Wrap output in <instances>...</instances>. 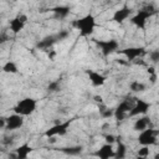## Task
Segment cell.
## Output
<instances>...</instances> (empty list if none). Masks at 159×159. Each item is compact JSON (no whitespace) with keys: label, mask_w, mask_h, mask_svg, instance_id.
<instances>
[{"label":"cell","mask_w":159,"mask_h":159,"mask_svg":"<svg viewBox=\"0 0 159 159\" xmlns=\"http://www.w3.org/2000/svg\"><path fill=\"white\" fill-rule=\"evenodd\" d=\"M72 25H73V27H76V30H78L81 37H88V36L93 35L94 29L97 26V21H96L94 15L88 12V14L81 16L80 19L75 20L72 22Z\"/></svg>","instance_id":"obj_1"},{"label":"cell","mask_w":159,"mask_h":159,"mask_svg":"<svg viewBox=\"0 0 159 159\" xmlns=\"http://www.w3.org/2000/svg\"><path fill=\"white\" fill-rule=\"evenodd\" d=\"M36 108H37V101L32 97H25L16 103V106L14 107V113L21 117H26V116H31L36 111Z\"/></svg>","instance_id":"obj_2"},{"label":"cell","mask_w":159,"mask_h":159,"mask_svg":"<svg viewBox=\"0 0 159 159\" xmlns=\"http://www.w3.org/2000/svg\"><path fill=\"white\" fill-rule=\"evenodd\" d=\"M73 122H75V119L71 118V119H66L63 122H60L57 124H53L52 127H50L48 129L45 130L43 135L48 139L50 138H56V137H62L68 132V129H70V127Z\"/></svg>","instance_id":"obj_3"},{"label":"cell","mask_w":159,"mask_h":159,"mask_svg":"<svg viewBox=\"0 0 159 159\" xmlns=\"http://www.w3.org/2000/svg\"><path fill=\"white\" fill-rule=\"evenodd\" d=\"M97 47L99 48L101 53L104 57H108L119 51V42L116 39H107V40H93Z\"/></svg>","instance_id":"obj_4"},{"label":"cell","mask_w":159,"mask_h":159,"mask_svg":"<svg viewBox=\"0 0 159 159\" xmlns=\"http://www.w3.org/2000/svg\"><path fill=\"white\" fill-rule=\"evenodd\" d=\"M158 129H154L152 127L139 132V135H138V143L142 145V147H152L154 144H157L158 142Z\"/></svg>","instance_id":"obj_5"},{"label":"cell","mask_w":159,"mask_h":159,"mask_svg":"<svg viewBox=\"0 0 159 159\" xmlns=\"http://www.w3.org/2000/svg\"><path fill=\"white\" fill-rule=\"evenodd\" d=\"M152 107V103L143 99V98H134L133 107L130 112L128 113V118H134V117H140V116H147Z\"/></svg>","instance_id":"obj_6"},{"label":"cell","mask_w":159,"mask_h":159,"mask_svg":"<svg viewBox=\"0 0 159 159\" xmlns=\"http://www.w3.org/2000/svg\"><path fill=\"white\" fill-rule=\"evenodd\" d=\"M153 12H154V10H149V7L142 9V10H139V11H137L134 15H132L130 21H132V24H133L135 27L143 30V29L147 26L148 20L152 17Z\"/></svg>","instance_id":"obj_7"},{"label":"cell","mask_w":159,"mask_h":159,"mask_svg":"<svg viewBox=\"0 0 159 159\" xmlns=\"http://www.w3.org/2000/svg\"><path fill=\"white\" fill-rule=\"evenodd\" d=\"M134 103V98H125L123 99L117 107L116 109H113V117L117 120H123L125 118H128V113L130 112L132 107Z\"/></svg>","instance_id":"obj_8"},{"label":"cell","mask_w":159,"mask_h":159,"mask_svg":"<svg viewBox=\"0 0 159 159\" xmlns=\"http://www.w3.org/2000/svg\"><path fill=\"white\" fill-rule=\"evenodd\" d=\"M120 55H123L125 57V60L128 62H133L138 58H142L147 55V50L142 46H130V47H125L123 50L118 51Z\"/></svg>","instance_id":"obj_9"},{"label":"cell","mask_w":159,"mask_h":159,"mask_svg":"<svg viewBox=\"0 0 159 159\" xmlns=\"http://www.w3.org/2000/svg\"><path fill=\"white\" fill-rule=\"evenodd\" d=\"M67 35H68V31H61V32H58V34H56V35L46 36V37H43V39L37 43V47L41 48V50H48V48H51L56 42H58V41L63 40V39H66Z\"/></svg>","instance_id":"obj_10"},{"label":"cell","mask_w":159,"mask_h":159,"mask_svg":"<svg viewBox=\"0 0 159 159\" xmlns=\"http://www.w3.org/2000/svg\"><path fill=\"white\" fill-rule=\"evenodd\" d=\"M26 22H27V15H25V14H17L14 19H11L10 20V31L12 32V34H20L22 30H24V27H25V25H26Z\"/></svg>","instance_id":"obj_11"},{"label":"cell","mask_w":159,"mask_h":159,"mask_svg":"<svg viewBox=\"0 0 159 159\" xmlns=\"http://www.w3.org/2000/svg\"><path fill=\"white\" fill-rule=\"evenodd\" d=\"M5 129L9 130V132H12V130H17L20 129L22 125H24V117L16 114V113H12L7 117H5Z\"/></svg>","instance_id":"obj_12"},{"label":"cell","mask_w":159,"mask_h":159,"mask_svg":"<svg viewBox=\"0 0 159 159\" xmlns=\"http://www.w3.org/2000/svg\"><path fill=\"white\" fill-rule=\"evenodd\" d=\"M130 17H132V9L127 5L117 9L112 15V20L117 24H123L124 21H127Z\"/></svg>","instance_id":"obj_13"},{"label":"cell","mask_w":159,"mask_h":159,"mask_svg":"<svg viewBox=\"0 0 159 159\" xmlns=\"http://www.w3.org/2000/svg\"><path fill=\"white\" fill-rule=\"evenodd\" d=\"M94 157H97L98 159H112L114 157V147H113V144L104 143L103 145H101L94 152Z\"/></svg>","instance_id":"obj_14"},{"label":"cell","mask_w":159,"mask_h":159,"mask_svg":"<svg viewBox=\"0 0 159 159\" xmlns=\"http://www.w3.org/2000/svg\"><path fill=\"white\" fill-rule=\"evenodd\" d=\"M32 147L29 144V143H22L21 145H19L16 149H15V155L14 158L15 159H27L29 155L32 153Z\"/></svg>","instance_id":"obj_15"},{"label":"cell","mask_w":159,"mask_h":159,"mask_svg":"<svg viewBox=\"0 0 159 159\" xmlns=\"http://www.w3.org/2000/svg\"><path fill=\"white\" fill-rule=\"evenodd\" d=\"M150 123H152V120H150V117L149 116H140V117H138L134 120L133 129L135 132H142V130L149 128L150 127Z\"/></svg>","instance_id":"obj_16"},{"label":"cell","mask_w":159,"mask_h":159,"mask_svg":"<svg viewBox=\"0 0 159 159\" xmlns=\"http://www.w3.org/2000/svg\"><path fill=\"white\" fill-rule=\"evenodd\" d=\"M88 78H89V82L92 83L93 87H101L106 82V76L97 72V71H88Z\"/></svg>","instance_id":"obj_17"},{"label":"cell","mask_w":159,"mask_h":159,"mask_svg":"<svg viewBox=\"0 0 159 159\" xmlns=\"http://www.w3.org/2000/svg\"><path fill=\"white\" fill-rule=\"evenodd\" d=\"M128 153L127 145L122 140H117V147L114 148V157L113 159H125Z\"/></svg>","instance_id":"obj_18"},{"label":"cell","mask_w":159,"mask_h":159,"mask_svg":"<svg viewBox=\"0 0 159 159\" xmlns=\"http://www.w3.org/2000/svg\"><path fill=\"white\" fill-rule=\"evenodd\" d=\"M52 12L55 14V16L57 19H65L70 15V7L68 6H65V5H60V6H56L52 9Z\"/></svg>","instance_id":"obj_19"},{"label":"cell","mask_w":159,"mask_h":159,"mask_svg":"<svg viewBox=\"0 0 159 159\" xmlns=\"http://www.w3.org/2000/svg\"><path fill=\"white\" fill-rule=\"evenodd\" d=\"M60 150L67 155H78L82 153L83 148L81 145H70V147H62L60 148Z\"/></svg>","instance_id":"obj_20"},{"label":"cell","mask_w":159,"mask_h":159,"mask_svg":"<svg viewBox=\"0 0 159 159\" xmlns=\"http://www.w3.org/2000/svg\"><path fill=\"white\" fill-rule=\"evenodd\" d=\"M2 72L5 73H10V75H15L19 72V68L16 66V63L14 61H6L2 65Z\"/></svg>","instance_id":"obj_21"},{"label":"cell","mask_w":159,"mask_h":159,"mask_svg":"<svg viewBox=\"0 0 159 159\" xmlns=\"http://www.w3.org/2000/svg\"><path fill=\"white\" fill-rule=\"evenodd\" d=\"M129 88H130V91L134 92V93H140V92H144V91L147 89V86H145L143 82L135 80V81H132V82L129 83Z\"/></svg>","instance_id":"obj_22"},{"label":"cell","mask_w":159,"mask_h":159,"mask_svg":"<svg viewBox=\"0 0 159 159\" xmlns=\"http://www.w3.org/2000/svg\"><path fill=\"white\" fill-rule=\"evenodd\" d=\"M60 88H61L60 81H52L48 83V87H47L48 92H57V91H60Z\"/></svg>","instance_id":"obj_23"},{"label":"cell","mask_w":159,"mask_h":159,"mask_svg":"<svg viewBox=\"0 0 159 159\" xmlns=\"http://www.w3.org/2000/svg\"><path fill=\"white\" fill-rule=\"evenodd\" d=\"M138 157H144V158H149V154H150V149L149 147H140L138 149Z\"/></svg>","instance_id":"obj_24"},{"label":"cell","mask_w":159,"mask_h":159,"mask_svg":"<svg viewBox=\"0 0 159 159\" xmlns=\"http://www.w3.org/2000/svg\"><path fill=\"white\" fill-rule=\"evenodd\" d=\"M149 58L153 63H157L159 61V50H153L149 52Z\"/></svg>","instance_id":"obj_25"},{"label":"cell","mask_w":159,"mask_h":159,"mask_svg":"<svg viewBox=\"0 0 159 159\" xmlns=\"http://www.w3.org/2000/svg\"><path fill=\"white\" fill-rule=\"evenodd\" d=\"M104 138H106V143H108V144H113L114 142H117V138L113 134H107Z\"/></svg>","instance_id":"obj_26"},{"label":"cell","mask_w":159,"mask_h":159,"mask_svg":"<svg viewBox=\"0 0 159 159\" xmlns=\"http://www.w3.org/2000/svg\"><path fill=\"white\" fill-rule=\"evenodd\" d=\"M113 116V109H102V117L103 118H108V117H112Z\"/></svg>","instance_id":"obj_27"},{"label":"cell","mask_w":159,"mask_h":159,"mask_svg":"<svg viewBox=\"0 0 159 159\" xmlns=\"http://www.w3.org/2000/svg\"><path fill=\"white\" fill-rule=\"evenodd\" d=\"M7 40H9V37H7L6 34H0V45L4 43V42H6Z\"/></svg>","instance_id":"obj_28"},{"label":"cell","mask_w":159,"mask_h":159,"mask_svg":"<svg viewBox=\"0 0 159 159\" xmlns=\"http://www.w3.org/2000/svg\"><path fill=\"white\" fill-rule=\"evenodd\" d=\"M5 123H6L5 118H4V117H0V129H1V128L5 129Z\"/></svg>","instance_id":"obj_29"},{"label":"cell","mask_w":159,"mask_h":159,"mask_svg":"<svg viewBox=\"0 0 159 159\" xmlns=\"http://www.w3.org/2000/svg\"><path fill=\"white\" fill-rule=\"evenodd\" d=\"M93 98H94V101H96V102H99V103H102V97H101V96H94Z\"/></svg>","instance_id":"obj_30"},{"label":"cell","mask_w":159,"mask_h":159,"mask_svg":"<svg viewBox=\"0 0 159 159\" xmlns=\"http://www.w3.org/2000/svg\"><path fill=\"white\" fill-rule=\"evenodd\" d=\"M135 159H148V158H144V157H138V155H137V158H135Z\"/></svg>","instance_id":"obj_31"}]
</instances>
